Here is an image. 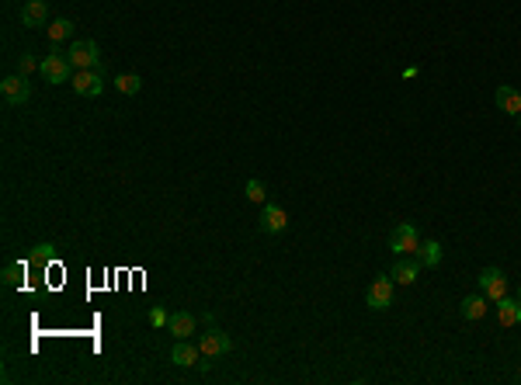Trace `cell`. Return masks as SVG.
<instances>
[{"mask_svg": "<svg viewBox=\"0 0 521 385\" xmlns=\"http://www.w3.org/2000/svg\"><path fill=\"white\" fill-rule=\"evenodd\" d=\"M115 87H118L122 94H139V91H143V80H139L136 73H122V77H115Z\"/></svg>", "mask_w": 521, "mask_h": 385, "instance_id": "obj_19", "label": "cell"}, {"mask_svg": "<svg viewBox=\"0 0 521 385\" xmlns=\"http://www.w3.org/2000/svg\"><path fill=\"white\" fill-rule=\"evenodd\" d=\"M45 21H49L45 0H28V3L21 7V24H24V28H42Z\"/></svg>", "mask_w": 521, "mask_h": 385, "instance_id": "obj_13", "label": "cell"}, {"mask_svg": "<svg viewBox=\"0 0 521 385\" xmlns=\"http://www.w3.org/2000/svg\"><path fill=\"white\" fill-rule=\"evenodd\" d=\"M494 309H497V323H501V326H515V323H521L518 298H511V295H504L501 302H494Z\"/></svg>", "mask_w": 521, "mask_h": 385, "instance_id": "obj_15", "label": "cell"}, {"mask_svg": "<svg viewBox=\"0 0 521 385\" xmlns=\"http://www.w3.org/2000/svg\"><path fill=\"white\" fill-rule=\"evenodd\" d=\"M441 257H445V250H441L438 240H427V243H420V250H417V261H420L424 268H438Z\"/></svg>", "mask_w": 521, "mask_h": 385, "instance_id": "obj_17", "label": "cell"}, {"mask_svg": "<svg viewBox=\"0 0 521 385\" xmlns=\"http://www.w3.org/2000/svg\"><path fill=\"white\" fill-rule=\"evenodd\" d=\"M49 42H66L70 35H73V21L70 17H56V21H49Z\"/></svg>", "mask_w": 521, "mask_h": 385, "instance_id": "obj_18", "label": "cell"}, {"mask_svg": "<svg viewBox=\"0 0 521 385\" xmlns=\"http://www.w3.org/2000/svg\"><path fill=\"white\" fill-rule=\"evenodd\" d=\"M490 298L483 295V291H476V295H466L462 298V319H469V323H476V319H483L487 312H490Z\"/></svg>", "mask_w": 521, "mask_h": 385, "instance_id": "obj_12", "label": "cell"}, {"mask_svg": "<svg viewBox=\"0 0 521 385\" xmlns=\"http://www.w3.org/2000/svg\"><path fill=\"white\" fill-rule=\"evenodd\" d=\"M167 330H171L178 340H188V337L195 333V316H192V312H171Z\"/></svg>", "mask_w": 521, "mask_h": 385, "instance_id": "obj_16", "label": "cell"}, {"mask_svg": "<svg viewBox=\"0 0 521 385\" xmlns=\"http://www.w3.org/2000/svg\"><path fill=\"white\" fill-rule=\"evenodd\" d=\"M73 91L80 97H98L104 91V73H101V66L98 70H73Z\"/></svg>", "mask_w": 521, "mask_h": 385, "instance_id": "obj_7", "label": "cell"}, {"mask_svg": "<svg viewBox=\"0 0 521 385\" xmlns=\"http://www.w3.org/2000/svg\"><path fill=\"white\" fill-rule=\"evenodd\" d=\"M66 56H70L73 70H98V66H101V49H98V42H91V38H77Z\"/></svg>", "mask_w": 521, "mask_h": 385, "instance_id": "obj_3", "label": "cell"}, {"mask_svg": "<svg viewBox=\"0 0 521 385\" xmlns=\"http://www.w3.org/2000/svg\"><path fill=\"white\" fill-rule=\"evenodd\" d=\"M38 73H42L49 84H70V80H73V63H70L66 52H49V56L42 59Z\"/></svg>", "mask_w": 521, "mask_h": 385, "instance_id": "obj_2", "label": "cell"}, {"mask_svg": "<svg viewBox=\"0 0 521 385\" xmlns=\"http://www.w3.org/2000/svg\"><path fill=\"white\" fill-rule=\"evenodd\" d=\"M199 347H202V358L206 361H215V358H222V354H229L233 351V340L222 333V330H206L202 337H199Z\"/></svg>", "mask_w": 521, "mask_h": 385, "instance_id": "obj_5", "label": "cell"}, {"mask_svg": "<svg viewBox=\"0 0 521 385\" xmlns=\"http://www.w3.org/2000/svg\"><path fill=\"white\" fill-rule=\"evenodd\" d=\"M480 291L490 298V302H501L508 295V278L501 268H483L480 271Z\"/></svg>", "mask_w": 521, "mask_h": 385, "instance_id": "obj_8", "label": "cell"}, {"mask_svg": "<svg viewBox=\"0 0 521 385\" xmlns=\"http://www.w3.org/2000/svg\"><path fill=\"white\" fill-rule=\"evenodd\" d=\"M171 361L181 365V368H195V365L202 361V347L192 344V337H188V340H178L174 351H171Z\"/></svg>", "mask_w": 521, "mask_h": 385, "instance_id": "obj_10", "label": "cell"}, {"mask_svg": "<svg viewBox=\"0 0 521 385\" xmlns=\"http://www.w3.org/2000/svg\"><path fill=\"white\" fill-rule=\"evenodd\" d=\"M0 94H3V101H7L10 108H21V104L31 97L28 77H21V73H10V77H3V80H0Z\"/></svg>", "mask_w": 521, "mask_h": 385, "instance_id": "obj_6", "label": "cell"}, {"mask_svg": "<svg viewBox=\"0 0 521 385\" xmlns=\"http://www.w3.org/2000/svg\"><path fill=\"white\" fill-rule=\"evenodd\" d=\"M52 257H56V247H52V243H42V247H35V254H31V261H35L38 268H45Z\"/></svg>", "mask_w": 521, "mask_h": 385, "instance_id": "obj_22", "label": "cell"}, {"mask_svg": "<svg viewBox=\"0 0 521 385\" xmlns=\"http://www.w3.org/2000/svg\"><path fill=\"white\" fill-rule=\"evenodd\" d=\"M420 268H424V264H420L417 257H400V261L393 264V271H390V275H393V282H397V285H414L417 278H420Z\"/></svg>", "mask_w": 521, "mask_h": 385, "instance_id": "obj_11", "label": "cell"}, {"mask_svg": "<svg viewBox=\"0 0 521 385\" xmlns=\"http://www.w3.org/2000/svg\"><path fill=\"white\" fill-rule=\"evenodd\" d=\"M21 278H24V264H7V268H3V285H7V289L21 285Z\"/></svg>", "mask_w": 521, "mask_h": 385, "instance_id": "obj_20", "label": "cell"}, {"mask_svg": "<svg viewBox=\"0 0 521 385\" xmlns=\"http://www.w3.org/2000/svg\"><path fill=\"white\" fill-rule=\"evenodd\" d=\"M247 198H250V201H257V205H264V201H268V188H264V181H257V177H254V181H247Z\"/></svg>", "mask_w": 521, "mask_h": 385, "instance_id": "obj_21", "label": "cell"}, {"mask_svg": "<svg viewBox=\"0 0 521 385\" xmlns=\"http://www.w3.org/2000/svg\"><path fill=\"white\" fill-rule=\"evenodd\" d=\"M518 129H521V115H518Z\"/></svg>", "mask_w": 521, "mask_h": 385, "instance_id": "obj_25", "label": "cell"}, {"mask_svg": "<svg viewBox=\"0 0 521 385\" xmlns=\"http://www.w3.org/2000/svg\"><path fill=\"white\" fill-rule=\"evenodd\" d=\"M167 323H171V312H167L164 305H153V309H150V326H157V330H164Z\"/></svg>", "mask_w": 521, "mask_h": 385, "instance_id": "obj_23", "label": "cell"}, {"mask_svg": "<svg viewBox=\"0 0 521 385\" xmlns=\"http://www.w3.org/2000/svg\"><path fill=\"white\" fill-rule=\"evenodd\" d=\"M261 229H264V233H271V236L285 233V229H289V212H285L282 205H275V201H264V212H261Z\"/></svg>", "mask_w": 521, "mask_h": 385, "instance_id": "obj_9", "label": "cell"}, {"mask_svg": "<svg viewBox=\"0 0 521 385\" xmlns=\"http://www.w3.org/2000/svg\"><path fill=\"white\" fill-rule=\"evenodd\" d=\"M38 66H42V63H35V56H28V52H21V56H17V73H21V77L35 73Z\"/></svg>", "mask_w": 521, "mask_h": 385, "instance_id": "obj_24", "label": "cell"}, {"mask_svg": "<svg viewBox=\"0 0 521 385\" xmlns=\"http://www.w3.org/2000/svg\"><path fill=\"white\" fill-rule=\"evenodd\" d=\"M420 243H424V240H420L414 222H400V226L393 229V236H390V250H393L397 257H417Z\"/></svg>", "mask_w": 521, "mask_h": 385, "instance_id": "obj_1", "label": "cell"}, {"mask_svg": "<svg viewBox=\"0 0 521 385\" xmlns=\"http://www.w3.org/2000/svg\"><path fill=\"white\" fill-rule=\"evenodd\" d=\"M393 275H379L372 285H369V295H365V305L372 309V312H383V309H390L393 305Z\"/></svg>", "mask_w": 521, "mask_h": 385, "instance_id": "obj_4", "label": "cell"}, {"mask_svg": "<svg viewBox=\"0 0 521 385\" xmlns=\"http://www.w3.org/2000/svg\"><path fill=\"white\" fill-rule=\"evenodd\" d=\"M494 97H497V108H501L504 115H515V118L521 115V91H515L511 84H501Z\"/></svg>", "mask_w": 521, "mask_h": 385, "instance_id": "obj_14", "label": "cell"}]
</instances>
